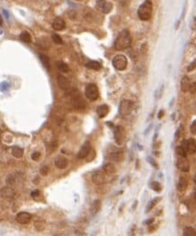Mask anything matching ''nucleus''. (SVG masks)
<instances>
[{
    "label": "nucleus",
    "mask_w": 196,
    "mask_h": 236,
    "mask_svg": "<svg viewBox=\"0 0 196 236\" xmlns=\"http://www.w3.org/2000/svg\"><path fill=\"white\" fill-rule=\"evenodd\" d=\"M57 82H58V85L60 86L61 89L66 91L70 88V84H69L68 80L65 78L64 76H59Z\"/></svg>",
    "instance_id": "f3484780"
},
{
    "label": "nucleus",
    "mask_w": 196,
    "mask_h": 236,
    "mask_svg": "<svg viewBox=\"0 0 196 236\" xmlns=\"http://www.w3.org/2000/svg\"><path fill=\"white\" fill-rule=\"evenodd\" d=\"M31 218H32L31 214L26 213V212H21L16 217L17 222L18 223H20V224H26V223H28L30 222Z\"/></svg>",
    "instance_id": "9d476101"
},
{
    "label": "nucleus",
    "mask_w": 196,
    "mask_h": 236,
    "mask_svg": "<svg viewBox=\"0 0 196 236\" xmlns=\"http://www.w3.org/2000/svg\"><path fill=\"white\" fill-rule=\"evenodd\" d=\"M109 158L115 162H120L123 160V153L122 150H116L114 152H112L109 155Z\"/></svg>",
    "instance_id": "a211bd4d"
},
{
    "label": "nucleus",
    "mask_w": 196,
    "mask_h": 236,
    "mask_svg": "<svg viewBox=\"0 0 196 236\" xmlns=\"http://www.w3.org/2000/svg\"><path fill=\"white\" fill-rule=\"evenodd\" d=\"M85 96L90 101H96L99 96L97 86L95 84H89L85 87Z\"/></svg>",
    "instance_id": "20e7f679"
},
{
    "label": "nucleus",
    "mask_w": 196,
    "mask_h": 236,
    "mask_svg": "<svg viewBox=\"0 0 196 236\" xmlns=\"http://www.w3.org/2000/svg\"><path fill=\"white\" fill-rule=\"evenodd\" d=\"M154 222V219H151V220H149V221H147V222H145V223L146 224H150L151 222Z\"/></svg>",
    "instance_id": "ea45409f"
},
{
    "label": "nucleus",
    "mask_w": 196,
    "mask_h": 236,
    "mask_svg": "<svg viewBox=\"0 0 196 236\" xmlns=\"http://www.w3.org/2000/svg\"><path fill=\"white\" fill-rule=\"evenodd\" d=\"M183 149H185V151L191 155H194L196 153V143L194 139H189L187 141H182V145H181Z\"/></svg>",
    "instance_id": "0eeeda50"
},
{
    "label": "nucleus",
    "mask_w": 196,
    "mask_h": 236,
    "mask_svg": "<svg viewBox=\"0 0 196 236\" xmlns=\"http://www.w3.org/2000/svg\"><path fill=\"white\" fill-rule=\"evenodd\" d=\"M190 85H191L190 79L188 78L187 77H184L182 79V82H181V89H182V92H188L189 89H190Z\"/></svg>",
    "instance_id": "6ab92c4d"
},
{
    "label": "nucleus",
    "mask_w": 196,
    "mask_h": 236,
    "mask_svg": "<svg viewBox=\"0 0 196 236\" xmlns=\"http://www.w3.org/2000/svg\"><path fill=\"white\" fill-rule=\"evenodd\" d=\"M183 235L184 236H195L196 232L193 227H186L183 230Z\"/></svg>",
    "instance_id": "c85d7f7f"
},
{
    "label": "nucleus",
    "mask_w": 196,
    "mask_h": 236,
    "mask_svg": "<svg viewBox=\"0 0 196 236\" xmlns=\"http://www.w3.org/2000/svg\"><path fill=\"white\" fill-rule=\"evenodd\" d=\"M19 37L20 39L22 40L24 43H30L31 42V35L28 32H26V31L21 33Z\"/></svg>",
    "instance_id": "bb28decb"
},
{
    "label": "nucleus",
    "mask_w": 196,
    "mask_h": 236,
    "mask_svg": "<svg viewBox=\"0 0 196 236\" xmlns=\"http://www.w3.org/2000/svg\"><path fill=\"white\" fill-rule=\"evenodd\" d=\"M115 138H116V142L118 144H122L123 139H124V129L122 126H116L115 129Z\"/></svg>",
    "instance_id": "9b49d317"
},
{
    "label": "nucleus",
    "mask_w": 196,
    "mask_h": 236,
    "mask_svg": "<svg viewBox=\"0 0 196 236\" xmlns=\"http://www.w3.org/2000/svg\"><path fill=\"white\" fill-rule=\"evenodd\" d=\"M175 151H176L177 155L182 156V157H186V153H187V152H186V151H185V149H183L182 146L176 147Z\"/></svg>",
    "instance_id": "7c9ffc66"
},
{
    "label": "nucleus",
    "mask_w": 196,
    "mask_h": 236,
    "mask_svg": "<svg viewBox=\"0 0 196 236\" xmlns=\"http://www.w3.org/2000/svg\"><path fill=\"white\" fill-rule=\"evenodd\" d=\"M151 188L154 190V191H155V192H161L162 191V186H161V184L156 182V181H155V182H153L152 183H151Z\"/></svg>",
    "instance_id": "c756f323"
},
{
    "label": "nucleus",
    "mask_w": 196,
    "mask_h": 236,
    "mask_svg": "<svg viewBox=\"0 0 196 236\" xmlns=\"http://www.w3.org/2000/svg\"><path fill=\"white\" fill-rule=\"evenodd\" d=\"M31 195H32V197H33V198H36V197L39 196L40 193L38 192V191H35V192H32Z\"/></svg>",
    "instance_id": "4c0bfd02"
},
{
    "label": "nucleus",
    "mask_w": 196,
    "mask_h": 236,
    "mask_svg": "<svg viewBox=\"0 0 196 236\" xmlns=\"http://www.w3.org/2000/svg\"><path fill=\"white\" fill-rule=\"evenodd\" d=\"M1 140H2V131L0 130V142H1Z\"/></svg>",
    "instance_id": "79ce46f5"
},
{
    "label": "nucleus",
    "mask_w": 196,
    "mask_h": 236,
    "mask_svg": "<svg viewBox=\"0 0 196 236\" xmlns=\"http://www.w3.org/2000/svg\"><path fill=\"white\" fill-rule=\"evenodd\" d=\"M100 207H101V202L99 200L95 201L93 203V204H92V207H91V213L93 214H96L98 211L100 210Z\"/></svg>",
    "instance_id": "a878e982"
},
{
    "label": "nucleus",
    "mask_w": 196,
    "mask_h": 236,
    "mask_svg": "<svg viewBox=\"0 0 196 236\" xmlns=\"http://www.w3.org/2000/svg\"><path fill=\"white\" fill-rule=\"evenodd\" d=\"M39 57L40 60H41V62H42V64L44 65V66L45 67V68H49L50 67V61H49V57L46 56V55H45V54H40L39 55Z\"/></svg>",
    "instance_id": "393cba45"
},
{
    "label": "nucleus",
    "mask_w": 196,
    "mask_h": 236,
    "mask_svg": "<svg viewBox=\"0 0 196 236\" xmlns=\"http://www.w3.org/2000/svg\"><path fill=\"white\" fill-rule=\"evenodd\" d=\"M65 22L62 18H57L53 22V28L57 31H61L65 29Z\"/></svg>",
    "instance_id": "4468645a"
},
{
    "label": "nucleus",
    "mask_w": 196,
    "mask_h": 236,
    "mask_svg": "<svg viewBox=\"0 0 196 236\" xmlns=\"http://www.w3.org/2000/svg\"><path fill=\"white\" fill-rule=\"evenodd\" d=\"M96 113H97L98 116L100 118L105 117L108 113H109V107L107 104H102L100 106H98L96 109Z\"/></svg>",
    "instance_id": "dca6fc26"
},
{
    "label": "nucleus",
    "mask_w": 196,
    "mask_h": 236,
    "mask_svg": "<svg viewBox=\"0 0 196 236\" xmlns=\"http://www.w3.org/2000/svg\"><path fill=\"white\" fill-rule=\"evenodd\" d=\"M194 183H195V184H196V175H194Z\"/></svg>",
    "instance_id": "37998d69"
},
{
    "label": "nucleus",
    "mask_w": 196,
    "mask_h": 236,
    "mask_svg": "<svg viewBox=\"0 0 196 236\" xmlns=\"http://www.w3.org/2000/svg\"><path fill=\"white\" fill-rule=\"evenodd\" d=\"M131 44H132V37L130 35V32L127 29H123L119 33L115 41V47L116 50L121 51L130 47Z\"/></svg>",
    "instance_id": "f257e3e1"
},
{
    "label": "nucleus",
    "mask_w": 196,
    "mask_h": 236,
    "mask_svg": "<svg viewBox=\"0 0 196 236\" xmlns=\"http://www.w3.org/2000/svg\"><path fill=\"white\" fill-rule=\"evenodd\" d=\"M52 39L53 41L56 43V44H58V45H62L63 44V40L60 37V36H58L57 34H53L52 35Z\"/></svg>",
    "instance_id": "2f4dec72"
},
{
    "label": "nucleus",
    "mask_w": 196,
    "mask_h": 236,
    "mask_svg": "<svg viewBox=\"0 0 196 236\" xmlns=\"http://www.w3.org/2000/svg\"><path fill=\"white\" fill-rule=\"evenodd\" d=\"M103 169L107 175H114L116 173V167L112 163H107L103 166Z\"/></svg>",
    "instance_id": "aec40b11"
},
{
    "label": "nucleus",
    "mask_w": 196,
    "mask_h": 236,
    "mask_svg": "<svg viewBox=\"0 0 196 236\" xmlns=\"http://www.w3.org/2000/svg\"><path fill=\"white\" fill-rule=\"evenodd\" d=\"M195 67H196V60H194V61L193 63H191V65H190L188 66L187 70H188V71L190 72V71H193V70H194V69Z\"/></svg>",
    "instance_id": "c9c22d12"
},
{
    "label": "nucleus",
    "mask_w": 196,
    "mask_h": 236,
    "mask_svg": "<svg viewBox=\"0 0 196 236\" xmlns=\"http://www.w3.org/2000/svg\"><path fill=\"white\" fill-rule=\"evenodd\" d=\"M134 109V103L130 100H123L119 105V113L122 116H128Z\"/></svg>",
    "instance_id": "7ed1b4c3"
},
{
    "label": "nucleus",
    "mask_w": 196,
    "mask_h": 236,
    "mask_svg": "<svg viewBox=\"0 0 196 236\" xmlns=\"http://www.w3.org/2000/svg\"><path fill=\"white\" fill-rule=\"evenodd\" d=\"M1 196L4 198H7V199H12L15 197V191L14 189H12L9 186H5L1 189Z\"/></svg>",
    "instance_id": "f8f14e48"
},
{
    "label": "nucleus",
    "mask_w": 196,
    "mask_h": 236,
    "mask_svg": "<svg viewBox=\"0 0 196 236\" xmlns=\"http://www.w3.org/2000/svg\"><path fill=\"white\" fill-rule=\"evenodd\" d=\"M194 196H195V199H196V193H195V195H194Z\"/></svg>",
    "instance_id": "c03bdc74"
},
{
    "label": "nucleus",
    "mask_w": 196,
    "mask_h": 236,
    "mask_svg": "<svg viewBox=\"0 0 196 236\" xmlns=\"http://www.w3.org/2000/svg\"><path fill=\"white\" fill-rule=\"evenodd\" d=\"M191 133L193 135H196V120H194L191 125Z\"/></svg>",
    "instance_id": "f704fd0d"
},
{
    "label": "nucleus",
    "mask_w": 196,
    "mask_h": 236,
    "mask_svg": "<svg viewBox=\"0 0 196 236\" xmlns=\"http://www.w3.org/2000/svg\"><path fill=\"white\" fill-rule=\"evenodd\" d=\"M40 173H41V175H47V174H48V167H47V166H43V167L40 169Z\"/></svg>",
    "instance_id": "72a5a7b5"
},
{
    "label": "nucleus",
    "mask_w": 196,
    "mask_h": 236,
    "mask_svg": "<svg viewBox=\"0 0 196 236\" xmlns=\"http://www.w3.org/2000/svg\"><path fill=\"white\" fill-rule=\"evenodd\" d=\"M11 153H12V155L16 158H21L24 155V150L18 146H14L11 150Z\"/></svg>",
    "instance_id": "5701e85b"
},
{
    "label": "nucleus",
    "mask_w": 196,
    "mask_h": 236,
    "mask_svg": "<svg viewBox=\"0 0 196 236\" xmlns=\"http://www.w3.org/2000/svg\"><path fill=\"white\" fill-rule=\"evenodd\" d=\"M160 200H161V198H160V197H157V198H155L154 200L150 201L149 203H148V205H147V207H146V209H145V213H149V212L156 205Z\"/></svg>",
    "instance_id": "b1692460"
},
{
    "label": "nucleus",
    "mask_w": 196,
    "mask_h": 236,
    "mask_svg": "<svg viewBox=\"0 0 196 236\" xmlns=\"http://www.w3.org/2000/svg\"><path fill=\"white\" fill-rule=\"evenodd\" d=\"M176 165L182 172L186 173V172H189V170H190V163L186 157L180 156V158L177 160Z\"/></svg>",
    "instance_id": "1a4fd4ad"
},
{
    "label": "nucleus",
    "mask_w": 196,
    "mask_h": 236,
    "mask_svg": "<svg viewBox=\"0 0 196 236\" xmlns=\"http://www.w3.org/2000/svg\"><path fill=\"white\" fill-rule=\"evenodd\" d=\"M187 188V180L184 177H180L178 184H177V189L180 192L184 191Z\"/></svg>",
    "instance_id": "412c9836"
},
{
    "label": "nucleus",
    "mask_w": 196,
    "mask_h": 236,
    "mask_svg": "<svg viewBox=\"0 0 196 236\" xmlns=\"http://www.w3.org/2000/svg\"><path fill=\"white\" fill-rule=\"evenodd\" d=\"M163 116V111H160V112H159V114H158V118H159V119H161Z\"/></svg>",
    "instance_id": "58836bf2"
},
{
    "label": "nucleus",
    "mask_w": 196,
    "mask_h": 236,
    "mask_svg": "<svg viewBox=\"0 0 196 236\" xmlns=\"http://www.w3.org/2000/svg\"><path fill=\"white\" fill-rule=\"evenodd\" d=\"M85 66L87 68H90V69H93V70H96V71L100 70L101 67H102L101 64L99 62H97V61H90V62H88L85 65Z\"/></svg>",
    "instance_id": "4be33fe9"
},
{
    "label": "nucleus",
    "mask_w": 196,
    "mask_h": 236,
    "mask_svg": "<svg viewBox=\"0 0 196 236\" xmlns=\"http://www.w3.org/2000/svg\"><path fill=\"white\" fill-rule=\"evenodd\" d=\"M40 156H41V154H40L39 152H35V153H33L32 155H31V157H32V159H33L34 161H38Z\"/></svg>",
    "instance_id": "473e14b6"
},
{
    "label": "nucleus",
    "mask_w": 196,
    "mask_h": 236,
    "mask_svg": "<svg viewBox=\"0 0 196 236\" xmlns=\"http://www.w3.org/2000/svg\"><path fill=\"white\" fill-rule=\"evenodd\" d=\"M96 7L102 13L107 14L112 10L113 5H112V3H110L106 0H97L96 4Z\"/></svg>",
    "instance_id": "423d86ee"
},
{
    "label": "nucleus",
    "mask_w": 196,
    "mask_h": 236,
    "mask_svg": "<svg viewBox=\"0 0 196 236\" xmlns=\"http://www.w3.org/2000/svg\"><path fill=\"white\" fill-rule=\"evenodd\" d=\"M189 91H190L191 93H193V94L196 93V83H193V84H191Z\"/></svg>",
    "instance_id": "e433bc0d"
},
{
    "label": "nucleus",
    "mask_w": 196,
    "mask_h": 236,
    "mask_svg": "<svg viewBox=\"0 0 196 236\" xmlns=\"http://www.w3.org/2000/svg\"><path fill=\"white\" fill-rule=\"evenodd\" d=\"M92 179H93L94 183H96V184H97V185H100V184L104 183V173L101 172V171H96V172L93 175Z\"/></svg>",
    "instance_id": "2eb2a0df"
},
{
    "label": "nucleus",
    "mask_w": 196,
    "mask_h": 236,
    "mask_svg": "<svg viewBox=\"0 0 196 236\" xmlns=\"http://www.w3.org/2000/svg\"><path fill=\"white\" fill-rule=\"evenodd\" d=\"M57 67H58V69L61 71V72H64V73H67V72H69V66L65 64V63H64V62H62V61H60L57 63Z\"/></svg>",
    "instance_id": "cd10ccee"
},
{
    "label": "nucleus",
    "mask_w": 196,
    "mask_h": 236,
    "mask_svg": "<svg viewBox=\"0 0 196 236\" xmlns=\"http://www.w3.org/2000/svg\"><path fill=\"white\" fill-rule=\"evenodd\" d=\"M153 14V4L150 0L144 1L138 9V17L141 20H149Z\"/></svg>",
    "instance_id": "f03ea898"
},
{
    "label": "nucleus",
    "mask_w": 196,
    "mask_h": 236,
    "mask_svg": "<svg viewBox=\"0 0 196 236\" xmlns=\"http://www.w3.org/2000/svg\"><path fill=\"white\" fill-rule=\"evenodd\" d=\"M3 24V19H2V18H1V16H0V26Z\"/></svg>",
    "instance_id": "a19ab883"
},
{
    "label": "nucleus",
    "mask_w": 196,
    "mask_h": 236,
    "mask_svg": "<svg viewBox=\"0 0 196 236\" xmlns=\"http://www.w3.org/2000/svg\"><path fill=\"white\" fill-rule=\"evenodd\" d=\"M90 151H91V144H90V142L86 141L82 145L81 149L79 150L77 156H78L79 159H84V158L88 156V155L90 154Z\"/></svg>",
    "instance_id": "6e6552de"
},
{
    "label": "nucleus",
    "mask_w": 196,
    "mask_h": 236,
    "mask_svg": "<svg viewBox=\"0 0 196 236\" xmlns=\"http://www.w3.org/2000/svg\"><path fill=\"white\" fill-rule=\"evenodd\" d=\"M55 165L58 168V169H65L67 167L68 165V160L67 158H65V156H57L55 160Z\"/></svg>",
    "instance_id": "ddd939ff"
},
{
    "label": "nucleus",
    "mask_w": 196,
    "mask_h": 236,
    "mask_svg": "<svg viewBox=\"0 0 196 236\" xmlns=\"http://www.w3.org/2000/svg\"><path fill=\"white\" fill-rule=\"evenodd\" d=\"M127 64H128L127 58L124 56H123V55H118L116 57H115V58L113 59V65H114V67L116 70H119V71L124 70L126 68V66H127Z\"/></svg>",
    "instance_id": "39448f33"
}]
</instances>
